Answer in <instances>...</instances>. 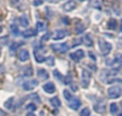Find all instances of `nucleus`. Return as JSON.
Listing matches in <instances>:
<instances>
[{"mask_svg": "<svg viewBox=\"0 0 122 116\" xmlns=\"http://www.w3.org/2000/svg\"><path fill=\"white\" fill-rule=\"evenodd\" d=\"M107 63L109 66H112V68L115 71L119 70L122 67V54L121 53H117V54L115 55V58L112 59V61H110V62L108 61Z\"/></svg>", "mask_w": 122, "mask_h": 116, "instance_id": "f257e3e1", "label": "nucleus"}, {"mask_svg": "<svg viewBox=\"0 0 122 116\" xmlns=\"http://www.w3.org/2000/svg\"><path fill=\"white\" fill-rule=\"evenodd\" d=\"M99 46H100V51L102 52L103 55L109 54V52L112 51V44H109V43L106 42L103 38L99 40Z\"/></svg>", "mask_w": 122, "mask_h": 116, "instance_id": "f03ea898", "label": "nucleus"}, {"mask_svg": "<svg viewBox=\"0 0 122 116\" xmlns=\"http://www.w3.org/2000/svg\"><path fill=\"white\" fill-rule=\"evenodd\" d=\"M90 80H91V74L90 71L86 69H82L81 72V80H80V83H81V86L84 89H87L90 84Z\"/></svg>", "mask_w": 122, "mask_h": 116, "instance_id": "7ed1b4c3", "label": "nucleus"}, {"mask_svg": "<svg viewBox=\"0 0 122 116\" xmlns=\"http://www.w3.org/2000/svg\"><path fill=\"white\" fill-rule=\"evenodd\" d=\"M121 94H122V89L120 86L115 85V86H112L108 89V96H109V98H112V99L119 98L121 96Z\"/></svg>", "mask_w": 122, "mask_h": 116, "instance_id": "20e7f679", "label": "nucleus"}, {"mask_svg": "<svg viewBox=\"0 0 122 116\" xmlns=\"http://www.w3.org/2000/svg\"><path fill=\"white\" fill-rule=\"evenodd\" d=\"M51 49L56 52H59V53H63V52H66L67 50L70 49L69 45L66 43H61V44H53L51 45Z\"/></svg>", "mask_w": 122, "mask_h": 116, "instance_id": "39448f33", "label": "nucleus"}, {"mask_svg": "<svg viewBox=\"0 0 122 116\" xmlns=\"http://www.w3.org/2000/svg\"><path fill=\"white\" fill-rule=\"evenodd\" d=\"M70 58H71L73 61H75V62H79L80 60H82L85 58V52H84V50L79 49V50H76L75 52L71 53Z\"/></svg>", "mask_w": 122, "mask_h": 116, "instance_id": "423d86ee", "label": "nucleus"}, {"mask_svg": "<svg viewBox=\"0 0 122 116\" xmlns=\"http://www.w3.org/2000/svg\"><path fill=\"white\" fill-rule=\"evenodd\" d=\"M39 84V82L36 80H29V81H25L23 84V89L25 91H31L34 87H36Z\"/></svg>", "mask_w": 122, "mask_h": 116, "instance_id": "0eeeda50", "label": "nucleus"}, {"mask_svg": "<svg viewBox=\"0 0 122 116\" xmlns=\"http://www.w3.org/2000/svg\"><path fill=\"white\" fill-rule=\"evenodd\" d=\"M69 34H70V32L67 31V30H57V31L55 32V34H54L53 38L55 40H59L64 38L65 36H67Z\"/></svg>", "mask_w": 122, "mask_h": 116, "instance_id": "6e6552de", "label": "nucleus"}, {"mask_svg": "<svg viewBox=\"0 0 122 116\" xmlns=\"http://www.w3.org/2000/svg\"><path fill=\"white\" fill-rule=\"evenodd\" d=\"M67 103H69V107L71 109H73V110H77L78 108L80 107V100L78 99L77 97H72V99H70L69 101H67Z\"/></svg>", "mask_w": 122, "mask_h": 116, "instance_id": "1a4fd4ad", "label": "nucleus"}, {"mask_svg": "<svg viewBox=\"0 0 122 116\" xmlns=\"http://www.w3.org/2000/svg\"><path fill=\"white\" fill-rule=\"evenodd\" d=\"M62 9L65 11V12H71V11H73L76 9V2L74 1V0H69V1H66L64 4H63Z\"/></svg>", "mask_w": 122, "mask_h": 116, "instance_id": "9d476101", "label": "nucleus"}, {"mask_svg": "<svg viewBox=\"0 0 122 116\" xmlns=\"http://www.w3.org/2000/svg\"><path fill=\"white\" fill-rule=\"evenodd\" d=\"M105 108H106V103L104 100H101V101H99L97 103L94 104V111L100 113V114H103L105 112Z\"/></svg>", "mask_w": 122, "mask_h": 116, "instance_id": "9b49d317", "label": "nucleus"}, {"mask_svg": "<svg viewBox=\"0 0 122 116\" xmlns=\"http://www.w3.org/2000/svg\"><path fill=\"white\" fill-rule=\"evenodd\" d=\"M43 89H44L47 94H54L56 92V86L53 82H48L43 85Z\"/></svg>", "mask_w": 122, "mask_h": 116, "instance_id": "f8f14e48", "label": "nucleus"}, {"mask_svg": "<svg viewBox=\"0 0 122 116\" xmlns=\"http://www.w3.org/2000/svg\"><path fill=\"white\" fill-rule=\"evenodd\" d=\"M17 55H18L19 61H21V62H26L29 60V52H28V50H26V49L19 50V52Z\"/></svg>", "mask_w": 122, "mask_h": 116, "instance_id": "ddd939ff", "label": "nucleus"}, {"mask_svg": "<svg viewBox=\"0 0 122 116\" xmlns=\"http://www.w3.org/2000/svg\"><path fill=\"white\" fill-rule=\"evenodd\" d=\"M38 77H39V79H41V80H46V79H48L49 75L45 69L39 68L38 69Z\"/></svg>", "mask_w": 122, "mask_h": 116, "instance_id": "4468645a", "label": "nucleus"}, {"mask_svg": "<svg viewBox=\"0 0 122 116\" xmlns=\"http://www.w3.org/2000/svg\"><path fill=\"white\" fill-rule=\"evenodd\" d=\"M81 43L84 45H86L87 47H92L93 46V40H92V38L90 37V35H85L84 37L81 38Z\"/></svg>", "mask_w": 122, "mask_h": 116, "instance_id": "2eb2a0df", "label": "nucleus"}, {"mask_svg": "<svg viewBox=\"0 0 122 116\" xmlns=\"http://www.w3.org/2000/svg\"><path fill=\"white\" fill-rule=\"evenodd\" d=\"M85 31V26L82 22H80V21H77L75 25V33L76 34H80L82 33V32Z\"/></svg>", "mask_w": 122, "mask_h": 116, "instance_id": "dca6fc26", "label": "nucleus"}, {"mask_svg": "<svg viewBox=\"0 0 122 116\" xmlns=\"http://www.w3.org/2000/svg\"><path fill=\"white\" fill-rule=\"evenodd\" d=\"M36 33H38V31H36V30H33V29H28V30H26V31L23 33V36H24V37H26V38L32 37V36H36Z\"/></svg>", "mask_w": 122, "mask_h": 116, "instance_id": "f3484780", "label": "nucleus"}, {"mask_svg": "<svg viewBox=\"0 0 122 116\" xmlns=\"http://www.w3.org/2000/svg\"><path fill=\"white\" fill-rule=\"evenodd\" d=\"M34 58H36V62H39V63H42V62H44V61H45L44 55H43L42 53L39 52L38 49H36V51H34Z\"/></svg>", "mask_w": 122, "mask_h": 116, "instance_id": "a211bd4d", "label": "nucleus"}, {"mask_svg": "<svg viewBox=\"0 0 122 116\" xmlns=\"http://www.w3.org/2000/svg\"><path fill=\"white\" fill-rule=\"evenodd\" d=\"M117 26H118V22H117V20L114 18L109 19V21L107 22V28L109 30H116Z\"/></svg>", "mask_w": 122, "mask_h": 116, "instance_id": "6ab92c4d", "label": "nucleus"}, {"mask_svg": "<svg viewBox=\"0 0 122 116\" xmlns=\"http://www.w3.org/2000/svg\"><path fill=\"white\" fill-rule=\"evenodd\" d=\"M19 23H20L21 27L24 28H27L28 26H29V20H28L27 16H25V15H23V16L19 18Z\"/></svg>", "mask_w": 122, "mask_h": 116, "instance_id": "aec40b11", "label": "nucleus"}, {"mask_svg": "<svg viewBox=\"0 0 122 116\" xmlns=\"http://www.w3.org/2000/svg\"><path fill=\"white\" fill-rule=\"evenodd\" d=\"M4 106H5V108H6V109H9V110H12L13 107H14V98H13V97L9 98V99L5 101Z\"/></svg>", "mask_w": 122, "mask_h": 116, "instance_id": "412c9836", "label": "nucleus"}, {"mask_svg": "<svg viewBox=\"0 0 122 116\" xmlns=\"http://www.w3.org/2000/svg\"><path fill=\"white\" fill-rule=\"evenodd\" d=\"M46 30V25H45L43 21H38L36 22V31L39 32H42Z\"/></svg>", "mask_w": 122, "mask_h": 116, "instance_id": "4be33fe9", "label": "nucleus"}, {"mask_svg": "<svg viewBox=\"0 0 122 116\" xmlns=\"http://www.w3.org/2000/svg\"><path fill=\"white\" fill-rule=\"evenodd\" d=\"M51 103L53 104V107H55V108H59V107L61 106V102L59 100V98L58 97H54L51 99Z\"/></svg>", "mask_w": 122, "mask_h": 116, "instance_id": "5701e85b", "label": "nucleus"}, {"mask_svg": "<svg viewBox=\"0 0 122 116\" xmlns=\"http://www.w3.org/2000/svg\"><path fill=\"white\" fill-rule=\"evenodd\" d=\"M118 110H119V108H118V104L117 103L110 104V113H112V115H116L117 113H118Z\"/></svg>", "mask_w": 122, "mask_h": 116, "instance_id": "b1692460", "label": "nucleus"}, {"mask_svg": "<svg viewBox=\"0 0 122 116\" xmlns=\"http://www.w3.org/2000/svg\"><path fill=\"white\" fill-rule=\"evenodd\" d=\"M63 96H64V98H65V100H66V101H69V100L72 99V97H73V96H72V94L70 93L67 89H64V91H63Z\"/></svg>", "mask_w": 122, "mask_h": 116, "instance_id": "393cba45", "label": "nucleus"}, {"mask_svg": "<svg viewBox=\"0 0 122 116\" xmlns=\"http://www.w3.org/2000/svg\"><path fill=\"white\" fill-rule=\"evenodd\" d=\"M24 76H26V77L32 76V68L31 67H26L25 70H24Z\"/></svg>", "mask_w": 122, "mask_h": 116, "instance_id": "a878e982", "label": "nucleus"}, {"mask_svg": "<svg viewBox=\"0 0 122 116\" xmlns=\"http://www.w3.org/2000/svg\"><path fill=\"white\" fill-rule=\"evenodd\" d=\"M45 62L47 63V65L53 66L54 64H55V59H54L53 57H48L47 59H45Z\"/></svg>", "mask_w": 122, "mask_h": 116, "instance_id": "bb28decb", "label": "nucleus"}, {"mask_svg": "<svg viewBox=\"0 0 122 116\" xmlns=\"http://www.w3.org/2000/svg\"><path fill=\"white\" fill-rule=\"evenodd\" d=\"M90 110H89L88 108H85L81 110V112H80V116H89L90 115Z\"/></svg>", "mask_w": 122, "mask_h": 116, "instance_id": "cd10ccee", "label": "nucleus"}, {"mask_svg": "<svg viewBox=\"0 0 122 116\" xmlns=\"http://www.w3.org/2000/svg\"><path fill=\"white\" fill-rule=\"evenodd\" d=\"M11 31H12V33L14 34V35H18V34H19L18 28H17L15 25H12V26H11Z\"/></svg>", "mask_w": 122, "mask_h": 116, "instance_id": "c85d7f7f", "label": "nucleus"}, {"mask_svg": "<svg viewBox=\"0 0 122 116\" xmlns=\"http://www.w3.org/2000/svg\"><path fill=\"white\" fill-rule=\"evenodd\" d=\"M26 109H27V110H29V111H36V104H34V103H29L27 107H26Z\"/></svg>", "mask_w": 122, "mask_h": 116, "instance_id": "c756f323", "label": "nucleus"}, {"mask_svg": "<svg viewBox=\"0 0 122 116\" xmlns=\"http://www.w3.org/2000/svg\"><path fill=\"white\" fill-rule=\"evenodd\" d=\"M54 76H55L57 79H59V80H62V79H63V77L61 76L60 72L58 71V70H55V71H54Z\"/></svg>", "mask_w": 122, "mask_h": 116, "instance_id": "7c9ffc66", "label": "nucleus"}, {"mask_svg": "<svg viewBox=\"0 0 122 116\" xmlns=\"http://www.w3.org/2000/svg\"><path fill=\"white\" fill-rule=\"evenodd\" d=\"M106 82H107V83H114V82L122 83V80H121V79H109V80H107Z\"/></svg>", "mask_w": 122, "mask_h": 116, "instance_id": "2f4dec72", "label": "nucleus"}, {"mask_svg": "<svg viewBox=\"0 0 122 116\" xmlns=\"http://www.w3.org/2000/svg\"><path fill=\"white\" fill-rule=\"evenodd\" d=\"M71 77H70V76H67L66 77V78H65L64 79V83H65V84H70V83H71Z\"/></svg>", "mask_w": 122, "mask_h": 116, "instance_id": "473e14b6", "label": "nucleus"}, {"mask_svg": "<svg viewBox=\"0 0 122 116\" xmlns=\"http://www.w3.org/2000/svg\"><path fill=\"white\" fill-rule=\"evenodd\" d=\"M42 3H43V0H36V1L33 2V4L34 5H36V6L40 5V4H42Z\"/></svg>", "mask_w": 122, "mask_h": 116, "instance_id": "72a5a7b5", "label": "nucleus"}, {"mask_svg": "<svg viewBox=\"0 0 122 116\" xmlns=\"http://www.w3.org/2000/svg\"><path fill=\"white\" fill-rule=\"evenodd\" d=\"M49 36H51V33H47L46 35H44V36L42 37V40H44V42H45V40H48Z\"/></svg>", "mask_w": 122, "mask_h": 116, "instance_id": "f704fd0d", "label": "nucleus"}, {"mask_svg": "<svg viewBox=\"0 0 122 116\" xmlns=\"http://www.w3.org/2000/svg\"><path fill=\"white\" fill-rule=\"evenodd\" d=\"M89 55H90V57L92 58L93 60H95V57H94V55H93V53H89Z\"/></svg>", "mask_w": 122, "mask_h": 116, "instance_id": "c9c22d12", "label": "nucleus"}, {"mask_svg": "<svg viewBox=\"0 0 122 116\" xmlns=\"http://www.w3.org/2000/svg\"><path fill=\"white\" fill-rule=\"evenodd\" d=\"M26 116H36V115H34L33 113H28V114L26 115Z\"/></svg>", "mask_w": 122, "mask_h": 116, "instance_id": "e433bc0d", "label": "nucleus"}, {"mask_svg": "<svg viewBox=\"0 0 122 116\" xmlns=\"http://www.w3.org/2000/svg\"><path fill=\"white\" fill-rule=\"evenodd\" d=\"M120 31H122V20H121V26H120Z\"/></svg>", "mask_w": 122, "mask_h": 116, "instance_id": "4c0bfd02", "label": "nucleus"}, {"mask_svg": "<svg viewBox=\"0 0 122 116\" xmlns=\"http://www.w3.org/2000/svg\"><path fill=\"white\" fill-rule=\"evenodd\" d=\"M0 55H1V48H0Z\"/></svg>", "mask_w": 122, "mask_h": 116, "instance_id": "58836bf2", "label": "nucleus"}, {"mask_svg": "<svg viewBox=\"0 0 122 116\" xmlns=\"http://www.w3.org/2000/svg\"><path fill=\"white\" fill-rule=\"evenodd\" d=\"M1 30H2V28H1V27H0V32H1Z\"/></svg>", "mask_w": 122, "mask_h": 116, "instance_id": "ea45409f", "label": "nucleus"}, {"mask_svg": "<svg viewBox=\"0 0 122 116\" xmlns=\"http://www.w3.org/2000/svg\"><path fill=\"white\" fill-rule=\"evenodd\" d=\"M80 1H85V0H80Z\"/></svg>", "mask_w": 122, "mask_h": 116, "instance_id": "a19ab883", "label": "nucleus"}]
</instances>
